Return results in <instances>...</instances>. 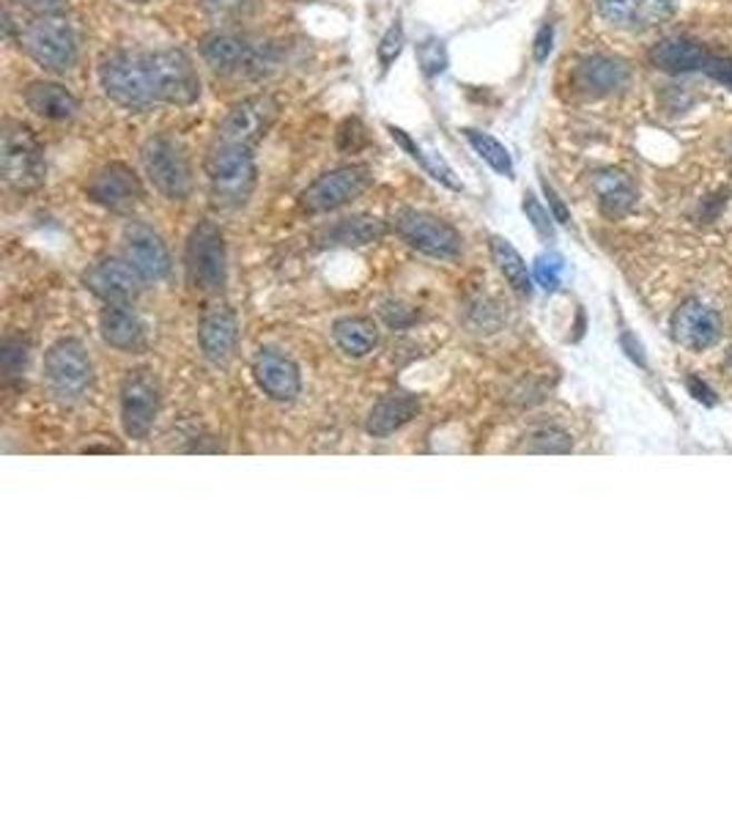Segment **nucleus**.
<instances>
[{
  "label": "nucleus",
  "mask_w": 732,
  "mask_h": 823,
  "mask_svg": "<svg viewBox=\"0 0 732 823\" xmlns=\"http://www.w3.org/2000/svg\"><path fill=\"white\" fill-rule=\"evenodd\" d=\"M99 80L110 102H116L118 108L144 112L159 105L146 52H110L99 67Z\"/></svg>",
  "instance_id": "2"
},
{
  "label": "nucleus",
  "mask_w": 732,
  "mask_h": 823,
  "mask_svg": "<svg viewBox=\"0 0 732 823\" xmlns=\"http://www.w3.org/2000/svg\"><path fill=\"white\" fill-rule=\"evenodd\" d=\"M187 275L200 292H222L228 277L226 239L211 221H200L187 242Z\"/></svg>",
  "instance_id": "7"
},
{
  "label": "nucleus",
  "mask_w": 732,
  "mask_h": 823,
  "mask_svg": "<svg viewBox=\"0 0 732 823\" xmlns=\"http://www.w3.org/2000/svg\"><path fill=\"white\" fill-rule=\"evenodd\" d=\"M730 365H732V352H730Z\"/></svg>",
  "instance_id": "47"
},
{
  "label": "nucleus",
  "mask_w": 732,
  "mask_h": 823,
  "mask_svg": "<svg viewBox=\"0 0 732 823\" xmlns=\"http://www.w3.org/2000/svg\"><path fill=\"white\" fill-rule=\"evenodd\" d=\"M17 3H22L31 11H37V14H56L58 9L67 6V0H17Z\"/></svg>",
  "instance_id": "43"
},
{
  "label": "nucleus",
  "mask_w": 732,
  "mask_h": 823,
  "mask_svg": "<svg viewBox=\"0 0 732 823\" xmlns=\"http://www.w3.org/2000/svg\"><path fill=\"white\" fill-rule=\"evenodd\" d=\"M631 72L623 61L610 56H590L578 61L574 72V86L587 97H610L629 86Z\"/></svg>",
  "instance_id": "20"
},
{
  "label": "nucleus",
  "mask_w": 732,
  "mask_h": 823,
  "mask_svg": "<svg viewBox=\"0 0 732 823\" xmlns=\"http://www.w3.org/2000/svg\"><path fill=\"white\" fill-rule=\"evenodd\" d=\"M692 388L696 390V399H700V401H705V404H713V393H711V390L700 388V382H696V379H694V382H692Z\"/></svg>",
  "instance_id": "45"
},
{
  "label": "nucleus",
  "mask_w": 732,
  "mask_h": 823,
  "mask_svg": "<svg viewBox=\"0 0 732 823\" xmlns=\"http://www.w3.org/2000/svg\"><path fill=\"white\" fill-rule=\"evenodd\" d=\"M599 9L612 26L625 31H651L670 20L675 0H599Z\"/></svg>",
  "instance_id": "19"
},
{
  "label": "nucleus",
  "mask_w": 732,
  "mask_h": 823,
  "mask_svg": "<svg viewBox=\"0 0 732 823\" xmlns=\"http://www.w3.org/2000/svg\"><path fill=\"white\" fill-rule=\"evenodd\" d=\"M522 209H524V215H527V221L533 223V228L538 231V234L543 236V239H554L552 215H548V212L543 209V204H541L538 198H535L533 193H524Z\"/></svg>",
  "instance_id": "36"
},
{
  "label": "nucleus",
  "mask_w": 732,
  "mask_h": 823,
  "mask_svg": "<svg viewBox=\"0 0 732 823\" xmlns=\"http://www.w3.org/2000/svg\"><path fill=\"white\" fill-rule=\"evenodd\" d=\"M44 376L52 393L67 404H75L91 390L93 365L80 341H58L44 357Z\"/></svg>",
  "instance_id": "8"
},
{
  "label": "nucleus",
  "mask_w": 732,
  "mask_h": 823,
  "mask_svg": "<svg viewBox=\"0 0 732 823\" xmlns=\"http://www.w3.org/2000/svg\"><path fill=\"white\" fill-rule=\"evenodd\" d=\"M620 343H623V349H629V357H631V360H634V363L645 365V354H642L640 343H636V341H634V337H631L629 333H623V341H620Z\"/></svg>",
  "instance_id": "44"
},
{
  "label": "nucleus",
  "mask_w": 732,
  "mask_h": 823,
  "mask_svg": "<svg viewBox=\"0 0 732 823\" xmlns=\"http://www.w3.org/2000/svg\"><path fill=\"white\" fill-rule=\"evenodd\" d=\"M365 144H368V135H365L363 124H359L357 118H346V121L340 124L338 133L340 151H359Z\"/></svg>",
  "instance_id": "38"
},
{
  "label": "nucleus",
  "mask_w": 732,
  "mask_h": 823,
  "mask_svg": "<svg viewBox=\"0 0 732 823\" xmlns=\"http://www.w3.org/2000/svg\"><path fill=\"white\" fill-rule=\"evenodd\" d=\"M0 163H3V179L9 187L20 189V193H31V189L44 185V149H41L37 135L28 124L6 121Z\"/></svg>",
  "instance_id": "3"
},
{
  "label": "nucleus",
  "mask_w": 732,
  "mask_h": 823,
  "mask_svg": "<svg viewBox=\"0 0 732 823\" xmlns=\"http://www.w3.org/2000/svg\"><path fill=\"white\" fill-rule=\"evenodd\" d=\"M204 168L217 204L226 206V209H236V206H245L250 200L258 176L256 149L215 138L206 151Z\"/></svg>",
  "instance_id": "1"
},
{
  "label": "nucleus",
  "mask_w": 732,
  "mask_h": 823,
  "mask_svg": "<svg viewBox=\"0 0 732 823\" xmlns=\"http://www.w3.org/2000/svg\"><path fill=\"white\" fill-rule=\"evenodd\" d=\"M99 330L110 346L121 352H138L146 343V324L132 307V302H113L99 316Z\"/></svg>",
  "instance_id": "21"
},
{
  "label": "nucleus",
  "mask_w": 732,
  "mask_h": 823,
  "mask_svg": "<svg viewBox=\"0 0 732 823\" xmlns=\"http://www.w3.org/2000/svg\"><path fill=\"white\" fill-rule=\"evenodd\" d=\"M144 168L168 200H187L192 195V165L187 149L170 135H155L144 146Z\"/></svg>",
  "instance_id": "6"
},
{
  "label": "nucleus",
  "mask_w": 732,
  "mask_h": 823,
  "mask_svg": "<svg viewBox=\"0 0 732 823\" xmlns=\"http://www.w3.org/2000/svg\"><path fill=\"white\" fill-rule=\"evenodd\" d=\"M22 47L47 72H69L78 63V37L61 14H39L22 33Z\"/></svg>",
  "instance_id": "5"
},
{
  "label": "nucleus",
  "mask_w": 732,
  "mask_h": 823,
  "mask_svg": "<svg viewBox=\"0 0 732 823\" xmlns=\"http://www.w3.org/2000/svg\"><path fill=\"white\" fill-rule=\"evenodd\" d=\"M370 185H374L370 168H365V165H346V168H335L329 174L318 176L299 195V204L310 215H324V212H335L340 206L357 200Z\"/></svg>",
  "instance_id": "10"
},
{
  "label": "nucleus",
  "mask_w": 732,
  "mask_h": 823,
  "mask_svg": "<svg viewBox=\"0 0 732 823\" xmlns=\"http://www.w3.org/2000/svg\"><path fill=\"white\" fill-rule=\"evenodd\" d=\"M253 376L271 401H294L303 390V374L288 354L261 349L253 360Z\"/></svg>",
  "instance_id": "18"
},
{
  "label": "nucleus",
  "mask_w": 732,
  "mask_h": 823,
  "mask_svg": "<svg viewBox=\"0 0 732 823\" xmlns=\"http://www.w3.org/2000/svg\"><path fill=\"white\" fill-rule=\"evenodd\" d=\"M135 3H149V0H135Z\"/></svg>",
  "instance_id": "46"
},
{
  "label": "nucleus",
  "mask_w": 732,
  "mask_h": 823,
  "mask_svg": "<svg viewBox=\"0 0 732 823\" xmlns=\"http://www.w3.org/2000/svg\"><path fill=\"white\" fill-rule=\"evenodd\" d=\"M28 363V349L22 341H6L3 349H0V365H3V374L6 376H17L22 374Z\"/></svg>",
  "instance_id": "37"
},
{
  "label": "nucleus",
  "mask_w": 732,
  "mask_h": 823,
  "mask_svg": "<svg viewBox=\"0 0 732 823\" xmlns=\"http://www.w3.org/2000/svg\"><path fill=\"white\" fill-rule=\"evenodd\" d=\"M552 47H554V26L552 22H546V26H541L538 37H535L533 41V58L538 63H546L548 56H552Z\"/></svg>",
  "instance_id": "40"
},
{
  "label": "nucleus",
  "mask_w": 732,
  "mask_h": 823,
  "mask_svg": "<svg viewBox=\"0 0 732 823\" xmlns=\"http://www.w3.org/2000/svg\"><path fill=\"white\" fill-rule=\"evenodd\" d=\"M492 258L497 264V270L505 275V281L513 286V292L524 294V297L533 294V277H530L527 264H524L522 253L511 242L502 239V236H492Z\"/></svg>",
  "instance_id": "30"
},
{
  "label": "nucleus",
  "mask_w": 732,
  "mask_h": 823,
  "mask_svg": "<svg viewBox=\"0 0 732 823\" xmlns=\"http://www.w3.org/2000/svg\"><path fill=\"white\" fill-rule=\"evenodd\" d=\"M151 82L159 105H179L187 108L200 97V77L195 72L192 61L181 50H157L146 52Z\"/></svg>",
  "instance_id": "9"
},
{
  "label": "nucleus",
  "mask_w": 732,
  "mask_h": 823,
  "mask_svg": "<svg viewBox=\"0 0 732 823\" xmlns=\"http://www.w3.org/2000/svg\"><path fill=\"white\" fill-rule=\"evenodd\" d=\"M198 341L211 363H226V360H231L236 341H239V322H236L234 311H228L226 305L211 307V311L200 319Z\"/></svg>",
  "instance_id": "22"
},
{
  "label": "nucleus",
  "mask_w": 732,
  "mask_h": 823,
  "mask_svg": "<svg viewBox=\"0 0 732 823\" xmlns=\"http://www.w3.org/2000/svg\"><path fill=\"white\" fill-rule=\"evenodd\" d=\"M389 231V225L379 217H368V215H357V217H346V221L335 223L333 228H327L322 234L324 245H333V247H363L370 245V242H379Z\"/></svg>",
  "instance_id": "27"
},
{
  "label": "nucleus",
  "mask_w": 732,
  "mask_h": 823,
  "mask_svg": "<svg viewBox=\"0 0 732 823\" xmlns=\"http://www.w3.org/2000/svg\"><path fill=\"white\" fill-rule=\"evenodd\" d=\"M387 133H389V138H393L395 144L400 146V149H404L412 159H415V163L423 165V170L431 176V179L439 182V185H445L447 189H456V193H462L464 185L456 179L453 168L445 163V159L439 157V154H425L423 146L415 144V138H412L406 129L395 127V124H387Z\"/></svg>",
  "instance_id": "29"
},
{
  "label": "nucleus",
  "mask_w": 732,
  "mask_h": 823,
  "mask_svg": "<svg viewBox=\"0 0 732 823\" xmlns=\"http://www.w3.org/2000/svg\"><path fill=\"white\" fill-rule=\"evenodd\" d=\"M404 45H406V33H404V26H400L398 20L393 22V26L387 28L385 37H382L379 47H376V58H379V67L382 72H387L389 67H393L395 61L400 58V52H404Z\"/></svg>",
  "instance_id": "33"
},
{
  "label": "nucleus",
  "mask_w": 732,
  "mask_h": 823,
  "mask_svg": "<svg viewBox=\"0 0 732 823\" xmlns=\"http://www.w3.org/2000/svg\"><path fill=\"white\" fill-rule=\"evenodd\" d=\"M530 450L535 453H568L571 450V437L560 429H541L530 437Z\"/></svg>",
  "instance_id": "35"
},
{
  "label": "nucleus",
  "mask_w": 732,
  "mask_h": 823,
  "mask_svg": "<svg viewBox=\"0 0 732 823\" xmlns=\"http://www.w3.org/2000/svg\"><path fill=\"white\" fill-rule=\"evenodd\" d=\"M593 189L606 217L620 221L636 206V185L625 170L604 168L593 176Z\"/></svg>",
  "instance_id": "24"
},
{
  "label": "nucleus",
  "mask_w": 732,
  "mask_h": 823,
  "mask_svg": "<svg viewBox=\"0 0 732 823\" xmlns=\"http://www.w3.org/2000/svg\"><path fill=\"white\" fill-rule=\"evenodd\" d=\"M144 277L138 275V270L127 258H102L86 275V286L99 300L108 302V305H113V302H132L140 294V288H144Z\"/></svg>",
  "instance_id": "17"
},
{
  "label": "nucleus",
  "mask_w": 732,
  "mask_h": 823,
  "mask_svg": "<svg viewBox=\"0 0 732 823\" xmlns=\"http://www.w3.org/2000/svg\"><path fill=\"white\" fill-rule=\"evenodd\" d=\"M393 228L412 251L423 253V256L439 258V262H453V258L462 256L464 239L456 225L431 215V212L398 209L393 217Z\"/></svg>",
  "instance_id": "4"
},
{
  "label": "nucleus",
  "mask_w": 732,
  "mask_h": 823,
  "mask_svg": "<svg viewBox=\"0 0 732 823\" xmlns=\"http://www.w3.org/2000/svg\"><path fill=\"white\" fill-rule=\"evenodd\" d=\"M672 337L686 349H708L722 337V316L700 300L681 302L672 316Z\"/></svg>",
  "instance_id": "16"
},
{
  "label": "nucleus",
  "mask_w": 732,
  "mask_h": 823,
  "mask_svg": "<svg viewBox=\"0 0 732 823\" xmlns=\"http://www.w3.org/2000/svg\"><path fill=\"white\" fill-rule=\"evenodd\" d=\"M277 116H280V102L269 94H256V97H247L234 105L231 112L217 127L215 138L226 140V144L247 146V149H258V144L267 138Z\"/></svg>",
  "instance_id": "11"
},
{
  "label": "nucleus",
  "mask_w": 732,
  "mask_h": 823,
  "mask_svg": "<svg viewBox=\"0 0 732 823\" xmlns=\"http://www.w3.org/2000/svg\"><path fill=\"white\" fill-rule=\"evenodd\" d=\"M206 9L217 11V14H241L253 6V0H204Z\"/></svg>",
  "instance_id": "42"
},
{
  "label": "nucleus",
  "mask_w": 732,
  "mask_h": 823,
  "mask_svg": "<svg viewBox=\"0 0 732 823\" xmlns=\"http://www.w3.org/2000/svg\"><path fill=\"white\" fill-rule=\"evenodd\" d=\"M541 187H543V195L548 198V209H552L554 221H557L560 225H568L571 223V212H568V206L563 204V198L557 195V189L548 185L546 179H541Z\"/></svg>",
  "instance_id": "41"
},
{
  "label": "nucleus",
  "mask_w": 732,
  "mask_h": 823,
  "mask_svg": "<svg viewBox=\"0 0 732 823\" xmlns=\"http://www.w3.org/2000/svg\"><path fill=\"white\" fill-rule=\"evenodd\" d=\"M462 133H464L466 144H469L472 149H475L477 157H481L483 163L488 165V168L497 170V174L505 176V179H513V176H516V168H513L511 151H507L505 146H502L499 140L494 138V135L481 133V129H472V127L462 129Z\"/></svg>",
  "instance_id": "31"
},
{
  "label": "nucleus",
  "mask_w": 732,
  "mask_h": 823,
  "mask_svg": "<svg viewBox=\"0 0 732 823\" xmlns=\"http://www.w3.org/2000/svg\"><path fill=\"white\" fill-rule=\"evenodd\" d=\"M563 272L565 262L557 253H543V256L535 258V281L546 292H557L560 283H563Z\"/></svg>",
  "instance_id": "34"
},
{
  "label": "nucleus",
  "mask_w": 732,
  "mask_h": 823,
  "mask_svg": "<svg viewBox=\"0 0 732 823\" xmlns=\"http://www.w3.org/2000/svg\"><path fill=\"white\" fill-rule=\"evenodd\" d=\"M200 56L215 72L220 75H261L269 63L261 47L234 33H206L200 39Z\"/></svg>",
  "instance_id": "12"
},
{
  "label": "nucleus",
  "mask_w": 732,
  "mask_h": 823,
  "mask_svg": "<svg viewBox=\"0 0 732 823\" xmlns=\"http://www.w3.org/2000/svg\"><path fill=\"white\" fill-rule=\"evenodd\" d=\"M708 52L700 41L692 39H664L651 50V63L659 72L666 75H689L705 67Z\"/></svg>",
  "instance_id": "25"
},
{
  "label": "nucleus",
  "mask_w": 732,
  "mask_h": 823,
  "mask_svg": "<svg viewBox=\"0 0 732 823\" xmlns=\"http://www.w3.org/2000/svg\"><path fill=\"white\" fill-rule=\"evenodd\" d=\"M22 99L37 116L50 118V121H69L80 110L78 97L67 86L52 80H33L22 94Z\"/></svg>",
  "instance_id": "23"
},
{
  "label": "nucleus",
  "mask_w": 732,
  "mask_h": 823,
  "mask_svg": "<svg viewBox=\"0 0 732 823\" xmlns=\"http://www.w3.org/2000/svg\"><path fill=\"white\" fill-rule=\"evenodd\" d=\"M702 72H705L708 77H713L716 82H722V86L732 88V58H722V56H708L705 67H702Z\"/></svg>",
  "instance_id": "39"
},
{
  "label": "nucleus",
  "mask_w": 732,
  "mask_h": 823,
  "mask_svg": "<svg viewBox=\"0 0 732 823\" xmlns=\"http://www.w3.org/2000/svg\"><path fill=\"white\" fill-rule=\"evenodd\" d=\"M123 253L146 283L165 281L170 275V253L162 236L144 223H127L123 228Z\"/></svg>",
  "instance_id": "14"
},
{
  "label": "nucleus",
  "mask_w": 732,
  "mask_h": 823,
  "mask_svg": "<svg viewBox=\"0 0 732 823\" xmlns=\"http://www.w3.org/2000/svg\"><path fill=\"white\" fill-rule=\"evenodd\" d=\"M159 384L149 371H132L121 384V420L132 440H146L159 414Z\"/></svg>",
  "instance_id": "13"
},
{
  "label": "nucleus",
  "mask_w": 732,
  "mask_h": 823,
  "mask_svg": "<svg viewBox=\"0 0 732 823\" xmlns=\"http://www.w3.org/2000/svg\"><path fill=\"white\" fill-rule=\"evenodd\" d=\"M415 52H417V67H421V72L428 77V80L431 77L445 75L447 67H451V56H447V47L442 39H436V37L423 39Z\"/></svg>",
  "instance_id": "32"
},
{
  "label": "nucleus",
  "mask_w": 732,
  "mask_h": 823,
  "mask_svg": "<svg viewBox=\"0 0 732 823\" xmlns=\"http://www.w3.org/2000/svg\"><path fill=\"white\" fill-rule=\"evenodd\" d=\"M333 341L348 357H365L379 343V330L365 316H344L333 324Z\"/></svg>",
  "instance_id": "28"
},
{
  "label": "nucleus",
  "mask_w": 732,
  "mask_h": 823,
  "mask_svg": "<svg viewBox=\"0 0 732 823\" xmlns=\"http://www.w3.org/2000/svg\"><path fill=\"white\" fill-rule=\"evenodd\" d=\"M88 195L105 209L127 215L144 200V185H140L138 174L129 165L110 163L93 176L91 185H88Z\"/></svg>",
  "instance_id": "15"
},
{
  "label": "nucleus",
  "mask_w": 732,
  "mask_h": 823,
  "mask_svg": "<svg viewBox=\"0 0 732 823\" xmlns=\"http://www.w3.org/2000/svg\"><path fill=\"white\" fill-rule=\"evenodd\" d=\"M421 412V399L412 393H389L379 404L374 406L368 414V431L374 437H389L398 429H404L406 423H412V418H417Z\"/></svg>",
  "instance_id": "26"
}]
</instances>
